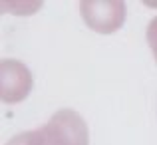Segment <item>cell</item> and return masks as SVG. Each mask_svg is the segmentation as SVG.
<instances>
[{
    "mask_svg": "<svg viewBox=\"0 0 157 145\" xmlns=\"http://www.w3.org/2000/svg\"><path fill=\"white\" fill-rule=\"evenodd\" d=\"M147 42H149V48L157 60V18H153L147 26Z\"/></svg>",
    "mask_w": 157,
    "mask_h": 145,
    "instance_id": "obj_1",
    "label": "cell"
}]
</instances>
